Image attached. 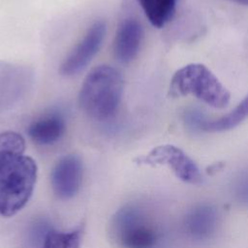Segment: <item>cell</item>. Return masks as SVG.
Wrapping results in <instances>:
<instances>
[{
  "instance_id": "cell-1",
  "label": "cell",
  "mask_w": 248,
  "mask_h": 248,
  "mask_svg": "<svg viewBox=\"0 0 248 248\" xmlns=\"http://www.w3.org/2000/svg\"><path fill=\"white\" fill-rule=\"evenodd\" d=\"M37 179V165L25 155L21 135L0 133V214L11 217L22 209L32 196Z\"/></svg>"
},
{
  "instance_id": "cell-2",
  "label": "cell",
  "mask_w": 248,
  "mask_h": 248,
  "mask_svg": "<svg viewBox=\"0 0 248 248\" xmlns=\"http://www.w3.org/2000/svg\"><path fill=\"white\" fill-rule=\"evenodd\" d=\"M123 91L124 78L117 69L109 65L97 66L88 73L80 86L79 108L93 120H109L119 108Z\"/></svg>"
},
{
  "instance_id": "cell-4",
  "label": "cell",
  "mask_w": 248,
  "mask_h": 248,
  "mask_svg": "<svg viewBox=\"0 0 248 248\" xmlns=\"http://www.w3.org/2000/svg\"><path fill=\"white\" fill-rule=\"evenodd\" d=\"M170 95L193 96L215 108H224L231 94L217 77L203 64L192 63L177 70L171 78Z\"/></svg>"
},
{
  "instance_id": "cell-7",
  "label": "cell",
  "mask_w": 248,
  "mask_h": 248,
  "mask_svg": "<svg viewBox=\"0 0 248 248\" xmlns=\"http://www.w3.org/2000/svg\"><path fill=\"white\" fill-rule=\"evenodd\" d=\"M83 177V166L80 158L69 154L60 158L50 175L54 194L61 200H69L79 191Z\"/></svg>"
},
{
  "instance_id": "cell-9",
  "label": "cell",
  "mask_w": 248,
  "mask_h": 248,
  "mask_svg": "<svg viewBox=\"0 0 248 248\" xmlns=\"http://www.w3.org/2000/svg\"><path fill=\"white\" fill-rule=\"evenodd\" d=\"M143 38L142 26L135 18L123 20L116 31L113 41L114 57L121 63L133 61L141 46Z\"/></svg>"
},
{
  "instance_id": "cell-10",
  "label": "cell",
  "mask_w": 248,
  "mask_h": 248,
  "mask_svg": "<svg viewBox=\"0 0 248 248\" xmlns=\"http://www.w3.org/2000/svg\"><path fill=\"white\" fill-rule=\"evenodd\" d=\"M66 131L64 115L57 110L46 112L33 120L27 129L31 140L39 145H51L60 140Z\"/></svg>"
},
{
  "instance_id": "cell-6",
  "label": "cell",
  "mask_w": 248,
  "mask_h": 248,
  "mask_svg": "<svg viewBox=\"0 0 248 248\" xmlns=\"http://www.w3.org/2000/svg\"><path fill=\"white\" fill-rule=\"evenodd\" d=\"M106 32V22L103 20L95 21L65 57L60 66V73L69 77L83 70L99 51Z\"/></svg>"
},
{
  "instance_id": "cell-5",
  "label": "cell",
  "mask_w": 248,
  "mask_h": 248,
  "mask_svg": "<svg viewBox=\"0 0 248 248\" xmlns=\"http://www.w3.org/2000/svg\"><path fill=\"white\" fill-rule=\"evenodd\" d=\"M138 164L150 166L167 165L182 181L191 184H200L202 174L197 164L180 148L164 144L153 148L148 154L136 159Z\"/></svg>"
},
{
  "instance_id": "cell-13",
  "label": "cell",
  "mask_w": 248,
  "mask_h": 248,
  "mask_svg": "<svg viewBox=\"0 0 248 248\" xmlns=\"http://www.w3.org/2000/svg\"><path fill=\"white\" fill-rule=\"evenodd\" d=\"M83 226L70 232L48 229L41 241V248H80Z\"/></svg>"
},
{
  "instance_id": "cell-14",
  "label": "cell",
  "mask_w": 248,
  "mask_h": 248,
  "mask_svg": "<svg viewBox=\"0 0 248 248\" xmlns=\"http://www.w3.org/2000/svg\"><path fill=\"white\" fill-rule=\"evenodd\" d=\"M232 194L240 204L248 206V169L241 171L234 179Z\"/></svg>"
},
{
  "instance_id": "cell-11",
  "label": "cell",
  "mask_w": 248,
  "mask_h": 248,
  "mask_svg": "<svg viewBox=\"0 0 248 248\" xmlns=\"http://www.w3.org/2000/svg\"><path fill=\"white\" fill-rule=\"evenodd\" d=\"M248 117V95L232 109L230 113L214 120L201 118L199 115H193L190 117L192 125H195L197 129L207 132L217 133L231 130L240 123H242Z\"/></svg>"
},
{
  "instance_id": "cell-8",
  "label": "cell",
  "mask_w": 248,
  "mask_h": 248,
  "mask_svg": "<svg viewBox=\"0 0 248 248\" xmlns=\"http://www.w3.org/2000/svg\"><path fill=\"white\" fill-rule=\"evenodd\" d=\"M220 215L217 208L208 203L194 206L184 216L183 232L193 241L202 242L212 238L218 231Z\"/></svg>"
},
{
  "instance_id": "cell-15",
  "label": "cell",
  "mask_w": 248,
  "mask_h": 248,
  "mask_svg": "<svg viewBox=\"0 0 248 248\" xmlns=\"http://www.w3.org/2000/svg\"><path fill=\"white\" fill-rule=\"evenodd\" d=\"M239 5H244V6H248V0H228Z\"/></svg>"
},
{
  "instance_id": "cell-3",
  "label": "cell",
  "mask_w": 248,
  "mask_h": 248,
  "mask_svg": "<svg viewBox=\"0 0 248 248\" xmlns=\"http://www.w3.org/2000/svg\"><path fill=\"white\" fill-rule=\"evenodd\" d=\"M109 234L119 248H158L163 232L151 213L139 204L130 203L112 217Z\"/></svg>"
},
{
  "instance_id": "cell-12",
  "label": "cell",
  "mask_w": 248,
  "mask_h": 248,
  "mask_svg": "<svg viewBox=\"0 0 248 248\" xmlns=\"http://www.w3.org/2000/svg\"><path fill=\"white\" fill-rule=\"evenodd\" d=\"M177 0H138L149 22L156 28L164 27L173 16Z\"/></svg>"
}]
</instances>
